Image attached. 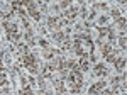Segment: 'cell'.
<instances>
[{"instance_id": "ffe728a7", "label": "cell", "mask_w": 127, "mask_h": 95, "mask_svg": "<svg viewBox=\"0 0 127 95\" xmlns=\"http://www.w3.org/2000/svg\"><path fill=\"white\" fill-rule=\"evenodd\" d=\"M110 15H112L114 19H119V17H120V12H119L117 9H114V10H112V12H110Z\"/></svg>"}, {"instance_id": "5b68a950", "label": "cell", "mask_w": 127, "mask_h": 95, "mask_svg": "<svg viewBox=\"0 0 127 95\" xmlns=\"http://www.w3.org/2000/svg\"><path fill=\"white\" fill-rule=\"evenodd\" d=\"M64 26H66V22L61 19V17H53V15H49V17H48V27L53 29V32L59 31L61 27H64Z\"/></svg>"}, {"instance_id": "277c9868", "label": "cell", "mask_w": 127, "mask_h": 95, "mask_svg": "<svg viewBox=\"0 0 127 95\" xmlns=\"http://www.w3.org/2000/svg\"><path fill=\"white\" fill-rule=\"evenodd\" d=\"M20 5L22 7H27V10H29V14H31V17L34 20H37V22H41V14L37 12V5L34 3V2H29V0H26V2H20Z\"/></svg>"}, {"instance_id": "ba28073f", "label": "cell", "mask_w": 127, "mask_h": 95, "mask_svg": "<svg viewBox=\"0 0 127 95\" xmlns=\"http://www.w3.org/2000/svg\"><path fill=\"white\" fill-rule=\"evenodd\" d=\"M93 75L95 76H107L108 75V68L103 63H98L97 66L93 68Z\"/></svg>"}, {"instance_id": "7402d4cb", "label": "cell", "mask_w": 127, "mask_h": 95, "mask_svg": "<svg viewBox=\"0 0 127 95\" xmlns=\"http://www.w3.org/2000/svg\"><path fill=\"white\" fill-rule=\"evenodd\" d=\"M5 83H7V76L3 75V73H0V87L5 85Z\"/></svg>"}, {"instance_id": "2e32d148", "label": "cell", "mask_w": 127, "mask_h": 95, "mask_svg": "<svg viewBox=\"0 0 127 95\" xmlns=\"http://www.w3.org/2000/svg\"><path fill=\"white\" fill-rule=\"evenodd\" d=\"M119 92H120V90H117V88H112V90H103V92H100L98 95H119Z\"/></svg>"}, {"instance_id": "5bb4252c", "label": "cell", "mask_w": 127, "mask_h": 95, "mask_svg": "<svg viewBox=\"0 0 127 95\" xmlns=\"http://www.w3.org/2000/svg\"><path fill=\"white\" fill-rule=\"evenodd\" d=\"M92 7H93V12H95V10H108L107 3H93Z\"/></svg>"}, {"instance_id": "8fae6325", "label": "cell", "mask_w": 127, "mask_h": 95, "mask_svg": "<svg viewBox=\"0 0 127 95\" xmlns=\"http://www.w3.org/2000/svg\"><path fill=\"white\" fill-rule=\"evenodd\" d=\"M78 68L81 70V71H87V70H88V56H87V54L80 56V65H78Z\"/></svg>"}, {"instance_id": "52a82bcc", "label": "cell", "mask_w": 127, "mask_h": 95, "mask_svg": "<svg viewBox=\"0 0 127 95\" xmlns=\"http://www.w3.org/2000/svg\"><path fill=\"white\" fill-rule=\"evenodd\" d=\"M107 85V82H97V83H93V85L88 88V95H98L103 88Z\"/></svg>"}, {"instance_id": "7a4b0ae2", "label": "cell", "mask_w": 127, "mask_h": 95, "mask_svg": "<svg viewBox=\"0 0 127 95\" xmlns=\"http://www.w3.org/2000/svg\"><path fill=\"white\" fill-rule=\"evenodd\" d=\"M17 65H22L24 68H27V71L32 73V75H37L39 73V65H37V58L34 53H29V54H24V56H19V63Z\"/></svg>"}, {"instance_id": "3957f363", "label": "cell", "mask_w": 127, "mask_h": 95, "mask_svg": "<svg viewBox=\"0 0 127 95\" xmlns=\"http://www.w3.org/2000/svg\"><path fill=\"white\" fill-rule=\"evenodd\" d=\"M2 26H3L5 32H7V39H9L12 44H17V43L20 41V34H19V27H17V24L12 22V20H5Z\"/></svg>"}, {"instance_id": "4fadbf2b", "label": "cell", "mask_w": 127, "mask_h": 95, "mask_svg": "<svg viewBox=\"0 0 127 95\" xmlns=\"http://www.w3.org/2000/svg\"><path fill=\"white\" fill-rule=\"evenodd\" d=\"M119 54H120V53H119V51H112V53H108V54H105V61H110V63H114V61H115V59H117L119 58Z\"/></svg>"}, {"instance_id": "ac0fdd59", "label": "cell", "mask_w": 127, "mask_h": 95, "mask_svg": "<svg viewBox=\"0 0 127 95\" xmlns=\"http://www.w3.org/2000/svg\"><path fill=\"white\" fill-rule=\"evenodd\" d=\"M20 83H22L24 87H29V78L24 75V73H20Z\"/></svg>"}, {"instance_id": "603a6c76", "label": "cell", "mask_w": 127, "mask_h": 95, "mask_svg": "<svg viewBox=\"0 0 127 95\" xmlns=\"http://www.w3.org/2000/svg\"><path fill=\"white\" fill-rule=\"evenodd\" d=\"M10 88H0V95H9Z\"/></svg>"}, {"instance_id": "6da1fadb", "label": "cell", "mask_w": 127, "mask_h": 95, "mask_svg": "<svg viewBox=\"0 0 127 95\" xmlns=\"http://www.w3.org/2000/svg\"><path fill=\"white\" fill-rule=\"evenodd\" d=\"M66 78H68L69 92L71 94H80L81 88H83V76H81V70L78 68V65L75 68H71V71L66 75Z\"/></svg>"}, {"instance_id": "9a60e30c", "label": "cell", "mask_w": 127, "mask_h": 95, "mask_svg": "<svg viewBox=\"0 0 127 95\" xmlns=\"http://www.w3.org/2000/svg\"><path fill=\"white\" fill-rule=\"evenodd\" d=\"M19 95H34V94H32V88H31V87H22Z\"/></svg>"}, {"instance_id": "44dd1931", "label": "cell", "mask_w": 127, "mask_h": 95, "mask_svg": "<svg viewBox=\"0 0 127 95\" xmlns=\"http://www.w3.org/2000/svg\"><path fill=\"white\" fill-rule=\"evenodd\" d=\"M69 5H71V2H69V0H64V2H61V5H59V7H61V9H68Z\"/></svg>"}, {"instance_id": "9c48e42d", "label": "cell", "mask_w": 127, "mask_h": 95, "mask_svg": "<svg viewBox=\"0 0 127 95\" xmlns=\"http://www.w3.org/2000/svg\"><path fill=\"white\" fill-rule=\"evenodd\" d=\"M114 63H115V70H117L119 73H124V70H126V58H124V56H122V58L119 56Z\"/></svg>"}, {"instance_id": "7c38bea8", "label": "cell", "mask_w": 127, "mask_h": 95, "mask_svg": "<svg viewBox=\"0 0 127 95\" xmlns=\"http://www.w3.org/2000/svg\"><path fill=\"white\" fill-rule=\"evenodd\" d=\"M117 22H115V26H117L119 29H120V32H126V17H119V19H115Z\"/></svg>"}, {"instance_id": "30bf717a", "label": "cell", "mask_w": 127, "mask_h": 95, "mask_svg": "<svg viewBox=\"0 0 127 95\" xmlns=\"http://www.w3.org/2000/svg\"><path fill=\"white\" fill-rule=\"evenodd\" d=\"M68 36V32H61V31H56V32H53V41L54 43H58V44H61L63 41H64V38Z\"/></svg>"}, {"instance_id": "d6986e66", "label": "cell", "mask_w": 127, "mask_h": 95, "mask_svg": "<svg viewBox=\"0 0 127 95\" xmlns=\"http://www.w3.org/2000/svg\"><path fill=\"white\" fill-rule=\"evenodd\" d=\"M107 20H108L107 15H100V17H98V24H100V27H103V24H105Z\"/></svg>"}, {"instance_id": "8992f818", "label": "cell", "mask_w": 127, "mask_h": 95, "mask_svg": "<svg viewBox=\"0 0 127 95\" xmlns=\"http://www.w3.org/2000/svg\"><path fill=\"white\" fill-rule=\"evenodd\" d=\"M51 83L54 87V95H68V90L64 88V83H63V80L61 78H53L51 80Z\"/></svg>"}, {"instance_id": "e0dca14e", "label": "cell", "mask_w": 127, "mask_h": 95, "mask_svg": "<svg viewBox=\"0 0 127 95\" xmlns=\"http://www.w3.org/2000/svg\"><path fill=\"white\" fill-rule=\"evenodd\" d=\"M119 44L122 49H126V32H120V36H119Z\"/></svg>"}]
</instances>
